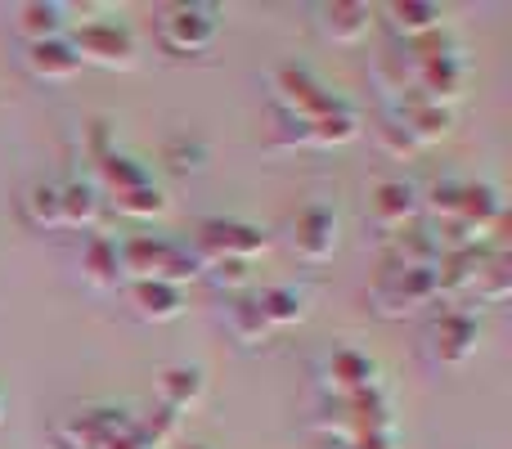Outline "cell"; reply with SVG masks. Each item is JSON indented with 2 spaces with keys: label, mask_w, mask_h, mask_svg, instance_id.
<instances>
[{
  "label": "cell",
  "mask_w": 512,
  "mask_h": 449,
  "mask_svg": "<svg viewBox=\"0 0 512 449\" xmlns=\"http://www.w3.org/2000/svg\"><path fill=\"white\" fill-rule=\"evenodd\" d=\"M95 189L131 221H153V216L167 212V194L153 180V171L144 162H135L131 153L108 149L104 158L95 162Z\"/></svg>",
  "instance_id": "1"
},
{
  "label": "cell",
  "mask_w": 512,
  "mask_h": 449,
  "mask_svg": "<svg viewBox=\"0 0 512 449\" xmlns=\"http://www.w3.org/2000/svg\"><path fill=\"white\" fill-rule=\"evenodd\" d=\"M117 261H122V288L126 283H176V288H185L198 279L194 252L158 234L117 238Z\"/></svg>",
  "instance_id": "2"
},
{
  "label": "cell",
  "mask_w": 512,
  "mask_h": 449,
  "mask_svg": "<svg viewBox=\"0 0 512 449\" xmlns=\"http://www.w3.org/2000/svg\"><path fill=\"white\" fill-rule=\"evenodd\" d=\"M315 432L342 441H364V436H396V409H391V391L387 382L360 396H342V400H324L315 414Z\"/></svg>",
  "instance_id": "3"
},
{
  "label": "cell",
  "mask_w": 512,
  "mask_h": 449,
  "mask_svg": "<svg viewBox=\"0 0 512 449\" xmlns=\"http://www.w3.org/2000/svg\"><path fill=\"white\" fill-rule=\"evenodd\" d=\"M369 301L382 319H409L423 315L427 306L441 301L432 265H382L378 283L369 288Z\"/></svg>",
  "instance_id": "4"
},
{
  "label": "cell",
  "mask_w": 512,
  "mask_h": 449,
  "mask_svg": "<svg viewBox=\"0 0 512 449\" xmlns=\"http://www.w3.org/2000/svg\"><path fill=\"white\" fill-rule=\"evenodd\" d=\"M153 36L167 54L176 59H189V54H203L216 45L221 36V9L216 5H162L153 14Z\"/></svg>",
  "instance_id": "5"
},
{
  "label": "cell",
  "mask_w": 512,
  "mask_h": 449,
  "mask_svg": "<svg viewBox=\"0 0 512 449\" xmlns=\"http://www.w3.org/2000/svg\"><path fill=\"white\" fill-rule=\"evenodd\" d=\"M68 41L81 63H95L108 72H131L140 63V41L122 18H77Z\"/></svg>",
  "instance_id": "6"
},
{
  "label": "cell",
  "mask_w": 512,
  "mask_h": 449,
  "mask_svg": "<svg viewBox=\"0 0 512 449\" xmlns=\"http://www.w3.org/2000/svg\"><path fill=\"white\" fill-rule=\"evenodd\" d=\"M270 99L283 122H315V117L346 104V99H337L333 90L310 68H301V63H283V68L270 72Z\"/></svg>",
  "instance_id": "7"
},
{
  "label": "cell",
  "mask_w": 512,
  "mask_h": 449,
  "mask_svg": "<svg viewBox=\"0 0 512 449\" xmlns=\"http://www.w3.org/2000/svg\"><path fill=\"white\" fill-rule=\"evenodd\" d=\"M270 247V234L261 225H248V221H230V216H207L203 225L194 229V261L198 270L203 265H216V261H252Z\"/></svg>",
  "instance_id": "8"
},
{
  "label": "cell",
  "mask_w": 512,
  "mask_h": 449,
  "mask_svg": "<svg viewBox=\"0 0 512 449\" xmlns=\"http://www.w3.org/2000/svg\"><path fill=\"white\" fill-rule=\"evenodd\" d=\"M477 346H481V319H477V310H468V306H445L441 315L432 319V328H427V355H432V364H441V369L468 364L472 355H477Z\"/></svg>",
  "instance_id": "9"
},
{
  "label": "cell",
  "mask_w": 512,
  "mask_h": 449,
  "mask_svg": "<svg viewBox=\"0 0 512 449\" xmlns=\"http://www.w3.org/2000/svg\"><path fill=\"white\" fill-rule=\"evenodd\" d=\"M373 387H382V369L373 355L355 351V346H337L319 364V391H324V400L360 396V391H373Z\"/></svg>",
  "instance_id": "10"
},
{
  "label": "cell",
  "mask_w": 512,
  "mask_h": 449,
  "mask_svg": "<svg viewBox=\"0 0 512 449\" xmlns=\"http://www.w3.org/2000/svg\"><path fill=\"white\" fill-rule=\"evenodd\" d=\"M423 216V189L409 185L405 176H391V180H378L369 194V221L373 229H382L387 238H396L400 229H409Z\"/></svg>",
  "instance_id": "11"
},
{
  "label": "cell",
  "mask_w": 512,
  "mask_h": 449,
  "mask_svg": "<svg viewBox=\"0 0 512 449\" xmlns=\"http://www.w3.org/2000/svg\"><path fill=\"white\" fill-rule=\"evenodd\" d=\"M351 140H360V113H355L351 104L333 108V113L315 117V122H283L279 126V144H301V149H342V144H351Z\"/></svg>",
  "instance_id": "12"
},
{
  "label": "cell",
  "mask_w": 512,
  "mask_h": 449,
  "mask_svg": "<svg viewBox=\"0 0 512 449\" xmlns=\"http://www.w3.org/2000/svg\"><path fill=\"white\" fill-rule=\"evenodd\" d=\"M337 234H342V225H337V212L324 203H310L301 207L297 216H292L288 225V247L301 256V261L319 265L328 261V256L337 252Z\"/></svg>",
  "instance_id": "13"
},
{
  "label": "cell",
  "mask_w": 512,
  "mask_h": 449,
  "mask_svg": "<svg viewBox=\"0 0 512 449\" xmlns=\"http://www.w3.org/2000/svg\"><path fill=\"white\" fill-rule=\"evenodd\" d=\"M387 117H396L400 131L409 135V140L418 144V149H427V144H441L445 135L454 131V108H441V104H423V99L405 95L396 108H391Z\"/></svg>",
  "instance_id": "14"
},
{
  "label": "cell",
  "mask_w": 512,
  "mask_h": 449,
  "mask_svg": "<svg viewBox=\"0 0 512 449\" xmlns=\"http://www.w3.org/2000/svg\"><path fill=\"white\" fill-rule=\"evenodd\" d=\"M319 14V32L333 45H360L364 36L378 23V9L364 5V0H333V5H315Z\"/></svg>",
  "instance_id": "15"
},
{
  "label": "cell",
  "mask_w": 512,
  "mask_h": 449,
  "mask_svg": "<svg viewBox=\"0 0 512 449\" xmlns=\"http://www.w3.org/2000/svg\"><path fill=\"white\" fill-rule=\"evenodd\" d=\"M256 310L265 315L270 333H283V328H297L301 319L310 315V288L306 283H270V288H252Z\"/></svg>",
  "instance_id": "16"
},
{
  "label": "cell",
  "mask_w": 512,
  "mask_h": 449,
  "mask_svg": "<svg viewBox=\"0 0 512 449\" xmlns=\"http://www.w3.org/2000/svg\"><path fill=\"white\" fill-rule=\"evenodd\" d=\"M23 68L32 72V81H45V86H68L81 72V59L72 50L68 36H54V41H36L23 50Z\"/></svg>",
  "instance_id": "17"
},
{
  "label": "cell",
  "mask_w": 512,
  "mask_h": 449,
  "mask_svg": "<svg viewBox=\"0 0 512 449\" xmlns=\"http://www.w3.org/2000/svg\"><path fill=\"white\" fill-rule=\"evenodd\" d=\"M378 14H387L391 32L400 36V41H423V36L432 32H445V9L432 5V0H391V5H382Z\"/></svg>",
  "instance_id": "18"
},
{
  "label": "cell",
  "mask_w": 512,
  "mask_h": 449,
  "mask_svg": "<svg viewBox=\"0 0 512 449\" xmlns=\"http://www.w3.org/2000/svg\"><path fill=\"white\" fill-rule=\"evenodd\" d=\"M207 396V378L198 364H176V369H167L158 378V409H167V414L185 418L189 409H198Z\"/></svg>",
  "instance_id": "19"
},
{
  "label": "cell",
  "mask_w": 512,
  "mask_h": 449,
  "mask_svg": "<svg viewBox=\"0 0 512 449\" xmlns=\"http://www.w3.org/2000/svg\"><path fill=\"white\" fill-rule=\"evenodd\" d=\"M126 301L144 324H171L185 315V288L176 283H126Z\"/></svg>",
  "instance_id": "20"
},
{
  "label": "cell",
  "mask_w": 512,
  "mask_h": 449,
  "mask_svg": "<svg viewBox=\"0 0 512 449\" xmlns=\"http://www.w3.org/2000/svg\"><path fill=\"white\" fill-rule=\"evenodd\" d=\"M14 32L23 36L27 45L68 36V5H59V0H27V5H14Z\"/></svg>",
  "instance_id": "21"
},
{
  "label": "cell",
  "mask_w": 512,
  "mask_h": 449,
  "mask_svg": "<svg viewBox=\"0 0 512 449\" xmlns=\"http://www.w3.org/2000/svg\"><path fill=\"white\" fill-rule=\"evenodd\" d=\"M59 207H63V229H90L104 216V194L95 189V180H63L59 185Z\"/></svg>",
  "instance_id": "22"
},
{
  "label": "cell",
  "mask_w": 512,
  "mask_h": 449,
  "mask_svg": "<svg viewBox=\"0 0 512 449\" xmlns=\"http://www.w3.org/2000/svg\"><path fill=\"white\" fill-rule=\"evenodd\" d=\"M81 274H86L90 288L108 292V288H122V261H117V238L108 234H90L81 243Z\"/></svg>",
  "instance_id": "23"
},
{
  "label": "cell",
  "mask_w": 512,
  "mask_h": 449,
  "mask_svg": "<svg viewBox=\"0 0 512 449\" xmlns=\"http://www.w3.org/2000/svg\"><path fill=\"white\" fill-rule=\"evenodd\" d=\"M18 207H23V221L32 225V229H41V234H54V229H63L59 185H54V180H32V185L23 189V198H18Z\"/></svg>",
  "instance_id": "24"
},
{
  "label": "cell",
  "mask_w": 512,
  "mask_h": 449,
  "mask_svg": "<svg viewBox=\"0 0 512 449\" xmlns=\"http://www.w3.org/2000/svg\"><path fill=\"white\" fill-rule=\"evenodd\" d=\"M468 292L481 306H499V301L508 297V252L504 247H486V252H481V265H477V274H472Z\"/></svg>",
  "instance_id": "25"
},
{
  "label": "cell",
  "mask_w": 512,
  "mask_h": 449,
  "mask_svg": "<svg viewBox=\"0 0 512 449\" xmlns=\"http://www.w3.org/2000/svg\"><path fill=\"white\" fill-rule=\"evenodd\" d=\"M225 324H230L234 342H243V346H265V342L274 337L270 324H265V315L256 310V297H252V292H243V297H230Z\"/></svg>",
  "instance_id": "26"
},
{
  "label": "cell",
  "mask_w": 512,
  "mask_h": 449,
  "mask_svg": "<svg viewBox=\"0 0 512 449\" xmlns=\"http://www.w3.org/2000/svg\"><path fill=\"white\" fill-rule=\"evenodd\" d=\"M198 279H207L216 292L225 297H243V292L256 288V274H252V261H216V265H203Z\"/></svg>",
  "instance_id": "27"
},
{
  "label": "cell",
  "mask_w": 512,
  "mask_h": 449,
  "mask_svg": "<svg viewBox=\"0 0 512 449\" xmlns=\"http://www.w3.org/2000/svg\"><path fill=\"white\" fill-rule=\"evenodd\" d=\"M373 135H378V144L391 153V158H414V153H418V144L409 140L405 131H400L396 117H382V122L373 126Z\"/></svg>",
  "instance_id": "28"
},
{
  "label": "cell",
  "mask_w": 512,
  "mask_h": 449,
  "mask_svg": "<svg viewBox=\"0 0 512 449\" xmlns=\"http://www.w3.org/2000/svg\"><path fill=\"white\" fill-rule=\"evenodd\" d=\"M333 449H396V436H364V441H342Z\"/></svg>",
  "instance_id": "29"
},
{
  "label": "cell",
  "mask_w": 512,
  "mask_h": 449,
  "mask_svg": "<svg viewBox=\"0 0 512 449\" xmlns=\"http://www.w3.org/2000/svg\"><path fill=\"white\" fill-rule=\"evenodd\" d=\"M0 423H5V396H0Z\"/></svg>",
  "instance_id": "30"
},
{
  "label": "cell",
  "mask_w": 512,
  "mask_h": 449,
  "mask_svg": "<svg viewBox=\"0 0 512 449\" xmlns=\"http://www.w3.org/2000/svg\"><path fill=\"white\" fill-rule=\"evenodd\" d=\"M185 449H207V445H185Z\"/></svg>",
  "instance_id": "31"
}]
</instances>
